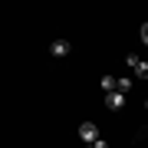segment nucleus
I'll return each instance as SVG.
<instances>
[{
    "label": "nucleus",
    "mask_w": 148,
    "mask_h": 148,
    "mask_svg": "<svg viewBox=\"0 0 148 148\" xmlns=\"http://www.w3.org/2000/svg\"><path fill=\"white\" fill-rule=\"evenodd\" d=\"M79 138H82L86 145H92L95 138H99V128H95V122H82V125H79Z\"/></svg>",
    "instance_id": "f257e3e1"
},
{
    "label": "nucleus",
    "mask_w": 148,
    "mask_h": 148,
    "mask_svg": "<svg viewBox=\"0 0 148 148\" xmlns=\"http://www.w3.org/2000/svg\"><path fill=\"white\" fill-rule=\"evenodd\" d=\"M69 49H73V46H69V40H53V43H49V53H53L56 59L69 56Z\"/></svg>",
    "instance_id": "f03ea898"
},
{
    "label": "nucleus",
    "mask_w": 148,
    "mask_h": 148,
    "mask_svg": "<svg viewBox=\"0 0 148 148\" xmlns=\"http://www.w3.org/2000/svg\"><path fill=\"white\" fill-rule=\"evenodd\" d=\"M106 109H112V112L125 109V95H122V92H109L106 95Z\"/></svg>",
    "instance_id": "7ed1b4c3"
},
{
    "label": "nucleus",
    "mask_w": 148,
    "mask_h": 148,
    "mask_svg": "<svg viewBox=\"0 0 148 148\" xmlns=\"http://www.w3.org/2000/svg\"><path fill=\"white\" fill-rule=\"evenodd\" d=\"M128 89H132V76H119V79H115V92L125 95Z\"/></svg>",
    "instance_id": "20e7f679"
},
{
    "label": "nucleus",
    "mask_w": 148,
    "mask_h": 148,
    "mask_svg": "<svg viewBox=\"0 0 148 148\" xmlns=\"http://www.w3.org/2000/svg\"><path fill=\"white\" fill-rule=\"evenodd\" d=\"M99 86L106 89V95H109V92H115V76H102V79H99Z\"/></svg>",
    "instance_id": "39448f33"
},
{
    "label": "nucleus",
    "mask_w": 148,
    "mask_h": 148,
    "mask_svg": "<svg viewBox=\"0 0 148 148\" xmlns=\"http://www.w3.org/2000/svg\"><path fill=\"white\" fill-rule=\"evenodd\" d=\"M132 73L138 76V79H148V63H145V59H138V66L132 69Z\"/></svg>",
    "instance_id": "423d86ee"
},
{
    "label": "nucleus",
    "mask_w": 148,
    "mask_h": 148,
    "mask_svg": "<svg viewBox=\"0 0 148 148\" xmlns=\"http://www.w3.org/2000/svg\"><path fill=\"white\" fill-rule=\"evenodd\" d=\"M125 66H128V69H135V66H138V56H135V53H128V56H125Z\"/></svg>",
    "instance_id": "0eeeda50"
},
{
    "label": "nucleus",
    "mask_w": 148,
    "mask_h": 148,
    "mask_svg": "<svg viewBox=\"0 0 148 148\" xmlns=\"http://www.w3.org/2000/svg\"><path fill=\"white\" fill-rule=\"evenodd\" d=\"M89 148H109V142H102V138H95V142H92Z\"/></svg>",
    "instance_id": "6e6552de"
},
{
    "label": "nucleus",
    "mask_w": 148,
    "mask_h": 148,
    "mask_svg": "<svg viewBox=\"0 0 148 148\" xmlns=\"http://www.w3.org/2000/svg\"><path fill=\"white\" fill-rule=\"evenodd\" d=\"M142 43L148 46V23H142Z\"/></svg>",
    "instance_id": "1a4fd4ad"
},
{
    "label": "nucleus",
    "mask_w": 148,
    "mask_h": 148,
    "mask_svg": "<svg viewBox=\"0 0 148 148\" xmlns=\"http://www.w3.org/2000/svg\"><path fill=\"white\" fill-rule=\"evenodd\" d=\"M145 109H148V99H145Z\"/></svg>",
    "instance_id": "9d476101"
}]
</instances>
